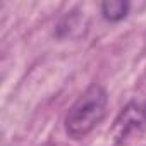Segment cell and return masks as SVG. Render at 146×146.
I'll return each mask as SVG.
<instances>
[{
	"label": "cell",
	"instance_id": "cell-1",
	"mask_svg": "<svg viewBox=\"0 0 146 146\" xmlns=\"http://www.w3.org/2000/svg\"><path fill=\"white\" fill-rule=\"evenodd\" d=\"M107 103V91L100 84H91L67 110L64 120L65 132L74 139L88 136L103 120Z\"/></svg>",
	"mask_w": 146,
	"mask_h": 146
},
{
	"label": "cell",
	"instance_id": "cell-3",
	"mask_svg": "<svg viewBox=\"0 0 146 146\" xmlns=\"http://www.w3.org/2000/svg\"><path fill=\"white\" fill-rule=\"evenodd\" d=\"M129 12V2L124 0H110V2H103L102 4V14L105 19L108 21H122Z\"/></svg>",
	"mask_w": 146,
	"mask_h": 146
},
{
	"label": "cell",
	"instance_id": "cell-2",
	"mask_svg": "<svg viewBox=\"0 0 146 146\" xmlns=\"http://www.w3.org/2000/svg\"><path fill=\"white\" fill-rule=\"evenodd\" d=\"M146 131V102H132L113 122L112 137L117 144H127Z\"/></svg>",
	"mask_w": 146,
	"mask_h": 146
}]
</instances>
